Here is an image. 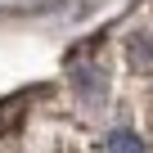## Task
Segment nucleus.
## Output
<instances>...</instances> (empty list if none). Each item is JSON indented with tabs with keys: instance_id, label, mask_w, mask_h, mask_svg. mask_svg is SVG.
Instances as JSON below:
<instances>
[{
	"instance_id": "obj_3",
	"label": "nucleus",
	"mask_w": 153,
	"mask_h": 153,
	"mask_svg": "<svg viewBox=\"0 0 153 153\" xmlns=\"http://www.w3.org/2000/svg\"><path fill=\"white\" fill-rule=\"evenodd\" d=\"M135 63H140V68H153V54H149L144 36H135Z\"/></svg>"
},
{
	"instance_id": "obj_1",
	"label": "nucleus",
	"mask_w": 153,
	"mask_h": 153,
	"mask_svg": "<svg viewBox=\"0 0 153 153\" xmlns=\"http://www.w3.org/2000/svg\"><path fill=\"white\" fill-rule=\"evenodd\" d=\"M108 153H144V140L135 131H113L108 135Z\"/></svg>"
},
{
	"instance_id": "obj_2",
	"label": "nucleus",
	"mask_w": 153,
	"mask_h": 153,
	"mask_svg": "<svg viewBox=\"0 0 153 153\" xmlns=\"http://www.w3.org/2000/svg\"><path fill=\"white\" fill-rule=\"evenodd\" d=\"M18 117H23V99H5L0 104V131H9Z\"/></svg>"
}]
</instances>
